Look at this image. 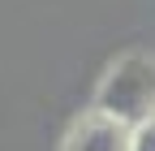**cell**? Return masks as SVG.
<instances>
[{
  "instance_id": "obj_1",
  "label": "cell",
  "mask_w": 155,
  "mask_h": 151,
  "mask_svg": "<svg viewBox=\"0 0 155 151\" xmlns=\"http://www.w3.org/2000/svg\"><path fill=\"white\" fill-rule=\"evenodd\" d=\"M95 108L125 125H138L142 117H151L155 112V61L147 52L121 56L95 91Z\"/></svg>"
},
{
  "instance_id": "obj_2",
  "label": "cell",
  "mask_w": 155,
  "mask_h": 151,
  "mask_svg": "<svg viewBox=\"0 0 155 151\" xmlns=\"http://www.w3.org/2000/svg\"><path fill=\"white\" fill-rule=\"evenodd\" d=\"M129 134H134V125L95 108V112H86V117H78L69 125L61 151H129Z\"/></svg>"
},
{
  "instance_id": "obj_3",
  "label": "cell",
  "mask_w": 155,
  "mask_h": 151,
  "mask_svg": "<svg viewBox=\"0 0 155 151\" xmlns=\"http://www.w3.org/2000/svg\"><path fill=\"white\" fill-rule=\"evenodd\" d=\"M129 151H155V112L134 125V134H129Z\"/></svg>"
}]
</instances>
